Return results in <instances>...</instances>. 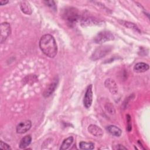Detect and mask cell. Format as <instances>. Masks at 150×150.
Returning a JSON list of instances; mask_svg holds the SVG:
<instances>
[{"label": "cell", "instance_id": "10", "mask_svg": "<svg viewBox=\"0 0 150 150\" xmlns=\"http://www.w3.org/2000/svg\"><path fill=\"white\" fill-rule=\"evenodd\" d=\"M88 132L95 137H101L103 135V131L98 126L94 124H91L88 127Z\"/></svg>", "mask_w": 150, "mask_h": 150}, {"label": "cell", "instance_id": "15", "mask_svg": "<svg viewBox=\"0 0 150 150\" xmlns=\"http://www.w3.org/2000/svg\"><path fill=\"white\" fill-rule=\"evenodd\" d=\"M73 141H74V139L72 136L69 137L63 141V142L62 143L61 146L60 148V150L67 149L71 145V144L73 142Z\"/></svg>", "mask_w": 150, "mask_h": 150}, {"label": "cell", "instance_id": "7", "mask_svg": "<svg viewBox=\"0 0 150 150\" xmlns=\"http://www.w3.org/2000/svg\"><path fill=\"white\" fill-rule=\"evenodd\" d=\"M32 126V122L30 120H26L20 122L16 126V132L18 134H23L30 129Z\"/></svg>", "mask_w": 150, "mask_h": 150}, {"label": "cell", "instance_id": "16", "mask_svg": "<svg viewBox=\"0 0 150 150\" xmlns=\"http://www.w3.org/2000/svg\"><path fill=\"white\" fill-rule=\"evenodd\" d=\"M79 147L81 149L91 150L94 148V145L92 142H87L84 141H81L79 143Z\"/></svg>", "mask_w": 150, "mask_h": 150}, {"label": "cell", "instance_id": "13", "mask_svg": "<svg viewBox=\"0 0 150 150\" xmlns=\"http://www.w3.org/2000/svg\"><path fill=\"white\" fill-rule=\"evenodd\" d=\"M107 130L112 135L115 137H120L121 135L122 131L120 128H119L118 127L111 125L107 127Z\"/></svg>", "mask_w": 150, "mask_h": 150}, {"label": "cell", "instance_id": "9", "mask_svg": "<svg viewBox=\"0 0 150 150\" xmlns=\"http://www.w3.org/2000/svg\"><path fill=\"white\" fill-rule=\"evenodd\" d=\"M58 81L59 80L56 77L54 79H53V81L49 85L43 93V96L45 98L49 97L51 94H52L57 86Z\"/></svg>", "mask_w": 150, "mask_h": 150}, {"label": "cell", "instance_id": "21", "mask_svg": "<svg viewBox=\"0 0 150 150\" xmlns=\"http://www.w3.org/2000/svg\"><path fill=\"white\" fill-rule=\"evenodd\" d=\"M0 148L3 149H7V150H11L12 148L9 145H8L5 142H4L2 141H0Z\"/></svg>", "mask_w": 150, "mask_h": 150}, {"label": "cell", "instance_id": "12", "mask_svg": "<svg viewBox=\"0 0 150 150\" xmlns=\"http://www.w3.org/2000/svg\"><path fill=\"white\" fill-rule=\"evenodd\" d=\"M20 8L21 11L26 15H30L32 10L29 3L26 1H22L20 3Z\"/></svg>", "mask_w": 150, "mask_h": 150}, {"label": "cell", "instance_id": "1", "mask_svg": "<svg viewBox=\"0 0 150 150\" xmlns=\"http://www.w3.org/2000/svg\"><path fill=\"white\" fill-rule=\"evenodd\" d=\"M39 47L47 56L53 58L57 53V46L54 37L50 34L43 35L39 40Z\"/></svg>", "mask_w": 150, "mask_h": 150}, {"label": "cell", "instance_id": "22", "mask_svg": "<svg viewBox=\"0 0 150 150\" xmlns=\"http://www.w3.org/2000/svg\"><path fill=\"white\" fill-rule=\"evenodd\" d=\"M115 149H127V148L122 146V145H117V147Z\"/></svg>", "mask_w": 150, "mask_h": 150}, {"label": "cell", "instance_id": "4", "mask_svg": "<svg viewBox=\"0 0 150 150\" xmlns=\"http://www.w3.org/2000/svg\"><path fill=\"white\" fill-rule=\"evenodd\" d=\"M111 50V47L108 46H100L97 48L93 52L91 56V59L93 60H97L103 57H104L107 54H108Z\"/></svg>", "mask_w": 150, "mask_h": 150}, {"label": "cell", "instance_id": "5", "mask_svg": "<svg viewBox=\"0 0 150 150\" xmlns=\"http://www.w3.org/2000/svg\"><path fill=\"white\" fill-rule=\"evenodd\" d=\"M11 32L10 24L8 22H3L0 26V42L1 43L5 42Z\"/></svg>", "mask_w": 150, "mask_h": 150}, {"label": "cell", "instance_id": "14", "mask_svg": "<svg viewBox=\"0 0 150 150\" xmlns=\"http://www.w3.org/2000/svg\"><path fill=\"white\" fill-rule=\"evenodd\" d=\"M32 141V137L30 135H27L23 137L19 143V148L21 149L26 148L29 144L31 143Z\"/></svg>", "mask_w": 150, "mask_h": 150}, {"label": "cell", "instance_id": "11", "mask_svg": "<svg viewBox=\"0 0 150 150\" xmlns=\"http://www.w3.org/2000/svg\"><path fill=\"white\" fill-rule=\"evenodd\" d=\"M149 69V65L144 62H139L134 67V70L137 73H142Z\"/></svg>", "mask_w": 150, "mask_h": 150}, {"label": "cell", "instance_id": "17", "mask_svg": "<svg viewBox=\"0 0 150 150\" xmlns=\"http://www.w3.org/2000/svg\"><path fill=\"white\" fill-rule=\"evenodd\" d=\"M121 24L124 25L125 26L129 28V29H134L135 30V31H138V32H140L139 29L138 28V27L134 23H131V22H126V21H122L121 22Z\"/></svg>", "mask_w": 150, "mask_h": 150}, {"label": "cell", "instance_id": "18", "mask_svg": "<svg viewBox=\"0 0 150 150\" xmlns=\"http://www.w3.org/2000/svg\"><path fill=\"white\" fill-rule=\"evenodd\" d=\"M105 109L110 114H114L115 112V110L114 105L110 103H107L105 104Z\"/></svg>", "mask_w": 150, "mask_h": 150}, {"label": "cell", "instance_id": "6", "mask_svg": "<svg viewBox=\"0 0 150 150\" xmlns=\"http://www.w3.org/2000/svg\"><path fill=\"white\" fill-rule=\"evenodd\" d=\"M93 101V91H92V85L90 84L87 88L86 91L84 94L83 104L84 106L86 108H89L92 104Z\"/></svg>", "mask_w": 150, "mask_h": 150}, {"label": "cell", "instance_id": "23", "mask_svg": "<svg viewBox=\"0 0 150 150\" xmlns=\"http://www.w3.org/2000/svg\"><path fill=\"white\" fill-rule=\"evenodd\" d=\"M8 1H3V0H1L0 1V4L1 5H6L7 3H8Z\"/></svg>", "mask_w": 150, "mask_h": 150}, {"label": "cell", "instance_id": "2", "mask_svg": "<svg viewBox=\"0 0 150 150\" xmlns=\"http://www.w3.org/2000/svg\"><path fill=\"white\" fill-rule=\"evenodd\" d=\"M63 18L70 25L74 24L79 18V13L76 9L74 8H66L63 13Z\"/></svg>", "mask_w": 150, "mask_h": 150}, {"label": "cell", "instance_id": "19", "mask_svg": "<svg viewBox=\"0 0 150 150\" xmlns=\"http://www.w3.org/2000/svg\"><path fill=\"white\" fill-rule=\"evenodd\" d=\"M44 2L49 7H50L52 9H53V10L56 11V9H57V7L56 6V4L54 2V1H45Z\"/></svg>", "mask_w": 150, "mask_h": 150}, {"label": "cell", "instance_id": "3", "mask_svg": "<svg viewBox=\"0 0 150 150\" xmlns=\"http://www.w3.org/2000/svg\"><path fill=\"white\" fill-rule=\"evenodd\" d=\"M114 39V35L109 31L103 30L98 32L94 38V42L96 43H103L107 41Z\"/></svg>", "mask_w": 150, "mask_h": 150}, {"label": "cell", "instance_id": "20", "mask_svg": "<svg viewBox=\"0 0 150 150\" xmlns=\"http://www.w3.org/2000/svg\"><path fill=\"white\" fill-rule=\"evenodd\" d=\"M127 131L128 132L131 131V128H132V125H131V118L129 115H127Z\"/></svg>", "mask_w": 150, "mask_h": 150}, {"label": "cell", "instance_id": "8", "mask_svg": "<svg viewBox=\"0 0 150 150\" xmlns=\"http://www.w3.org/2000/svg\"><path fill=\"white\" fill-rule=\"evenodd\" d=\"M105 87L112 94H116L118 92V87L115 81L111 79H107L104 82Z\"/></svg>", "mask_w": 150, "mask_h": 150}]
</instances>
